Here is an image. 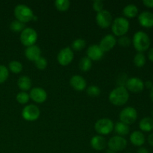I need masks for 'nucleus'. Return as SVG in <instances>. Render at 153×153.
Segmentation results:
<instances>
[{
  "label": "nucleus",
  "instance_id": "nucleus-1",
  "mask_svg": "<svg viewBox=\"0 0 153 153\" xmlns=\"http://www.w3.org/2000/svg\"><path fill=\"white\" fill-rule=\"evenodd\" d=\"M108 100L114 105H124L129 100V92L125 87H117L111 91Z\"/></svg>",
  "mask_w": 153,
  "mask_h": 153
},
{
  "label": "nucleus",
  "instance_id": "nucleus-2",
  "mask_svg": "<svg viewBox=\"0 0 153 153\" xmlns=\"http://www.w3.org/2000/svg\"><path fill=\"white\" fill-rule=\"evenodd\" d=\"M134 48L137 52H144L150 47L151 40L149 35L146 32L138 31L134 33L132 40Z\"/></svg>",
  "mask_w": 153,
  "mask_h": 153
},
{
  "label": "nucleus",
  "instance_id": "nucleus-3",
  "mask_svg": "<svg viewBox=\"0 0 153 153\" xmlns=\"http://www.w3.org/2000/svg\"><path fill=\"white\" fill-rule=\"evenodd\" d=\"M129 21L124 16L115 18L111 24V30L114 35L119 37L126 35L129 30Z\"/></svg>",
  "mask_w": 153,
  "mask_h": 153
},
{
  "label": "nucleus",
  "instance_id": "nucleus-4",
  "mask_svg": "<svg viewBox=\"0 0 153 153\" xmlns=\"http://www.w3.org/2000/svg\"><path fill=\"white\" fill-rule=\"evenodd\" d=\"M13 13L16 19L23 22L24 24L33 20L34 16L33 10L26 4H17L15 7Z\"/></svg>",
  "mask_w": 153,
  "mask_h": 153
},
{
  "label": "nucleus",
  "instance_id": "nucleus-5",
  "mask_svg": "<svg viewBox=\"0 0 153 153\" xmlns=\"http://www.w3.org/2000/svg\"><path fill=\"white\" fill-rule=\"evenodd\" d=\"M114 124L109 118H101L96 122L94 129L99 135H107L114 130Z\"/></svg>",
  "mask_w": 153,
  "mask_h": 153
},
{
  "label": "nucleus",
  "instance_id": "nucleus-6",
  "mask_svg": "<svg viewBox=\"0 0 153 153\" xmlns=\"http://www.w3.org/2000/svg\"><path fill=\"white\" fill-rule=\"evenodd\" d=\"M20 42L23 46L28 47V46L35 45V43L37 40V33L34 28H25L22 32L20 33Z\"/></svg>",
  "mask_w": 153,
  "mask_h": 153
},
{
  "label": "nucleus",
  "instance_id": "nucleus-7",
  "mask_svg": "<svg viewBox=\"0 0 153 153\" xmlns=\"http://www.w3.org/2000/svg\"><path fill=\"white\" fill-rule=\"evenodd\" d=\"M120 122L127 125H131L137 119V111L134 108L128 106L123 109L119 114Z\"/></svg>",
  "mask_w": 153,
  "mask_h": 153
},
{
  "label": "nucleus",
  "instance_id": "nucleus-8",
  "mask_svg": "<svg viewBox=\"0 0 153 153\" xmlns=\"http://www.w3.org/2000/svg\"><path fill=\"white\" fill-rule=\"evenodd\" d=\"M40 116V110L37 105L34 104H30L25 106L22 111V118L28 122L37 120Z\"/></svg>",
  "mask_w": 153,
  "mask_h": 153
},
{
  "label": "nucleus",
  "instance_id": "nucleus-9",
  "mask_svg": "<svg viewBox=\"0 0 153 153\" xmlns=\"http://www.w3.org/2000/svg\"><path fill=\"white\" fill-rule=\"evenodd\" d=\"M108 147L109 149L115 152H120L127 146V140L124 137L116 135L111 137L108 141Z\"/></svg>",
  "mask_w": 153,
  "mask_h": 153
},
{
  "label": "nucleus",
  "instance_id": "nucleus-10",
  "mask_svg": "<svg viewBox=\"0 0 153 153\" xmlns=\"http://www.w3.org/2000/svg\"><path fill=\"white\" fill-rule=\"evenodd\" d=\"M125 88H126L128 92L134 93H140L144 89V82L142 79L137 77H131L128 78L126 84Z\"/></svg>",
  "mask_w": 153,
  "mask_h": 153
},
{
  "label": "nucleus",
  "instance_id": "nucleus-11",
  "mask_svg": "<svg viewBox=\"0 0 153 153\" xmlns=\"http://www.w3.org/2000/svg\"><path fill=\"white\" fill-rule=\"evenodd\" d=\"M74 58V53L70 47H65L58 52L57 60L61 66H67L73 61Z\"/></svg>",
  "mask_w": 153,
  "mask_h": 153
},
{
  "label": "nucleus",
  "instance_id": "nucleus-12",
  "mask_svg": "<svg viewBox=\"0 0 153 153\" xmlns=\"http://www.w3.org/2000/svg\"><path fill=\"white\" fill-rule=\"evenodd\" d=\"M96 21L98 26L102 28H106L111 25L113 19L111 14L108 10H103L97 13L96 16Z\"/></svg>",
  "mask_w": 153,
  "mask_h": 153
},
{
  "label": "nucleus",
  "instance_id": "nucleus-13",
  "mask_svg": "<svg viewBox=\"0 0 153 153\" xmlns=\"http://www.w3.org/2000/svg\"><path fill=\"white\" fill-rule=\"evenodd\" d=\"M29 97L34 102L41 104L47 100V93L43 88L36 87L30 90Z\"/></svg>",
  "mask_w": 153,
  "mask_h": 153
},
{
  "label": "nucleus",
  "instance_id": "nucleus-14",
  "mask_svg": "<svg viewBox=\"0 0 153 153\" xmlns=\"http://www.w3.org/2000/svg\"><path fill=\"white\" fill-rule=\"evenodd\" d=\"M117 44V38L114 34H107L102 38L100 42V47L103 52H107L114 48Z\"/></svg>",
  "mask_w": 153,
  "mask_h": 153
},
{
  "label": "nucleus",
  "instance_id": "nucleus-15",
  "mask_svg": "<svg viewBox=\"0 0 153 153\" xmlns=\"http://www.w3.org/2000/svg\"><path fill=\"white\" fill-rule=\"evenodd\" d=\"M87 57L89 58L91 61H100L104 56V52L102 50L100 46L97 44H93L87 49Z\"/></svg>",
  "mask_w": 153,
  "mask_h": 153
},
{
  "label": "nucleus",
  "instance_id": "nucleus-16",
  "mask_svg": "<svg viewBox=\"0 0 153 153\" xmlns=\"http://www.w3.org/2000/svg\"><path fill=\"white\" fill-rule=\"evenodd\" d=\"M70 85L75 91H83L87 88V82L83 76L74 75L70 79Z\"/></svg>",
  "mask_w": 153,
  "mask_h": 153
},
{
  "label": "nucleus",
  "instance_id": "nucleus-17",
  "mask_svg": "<svg viewBox=\"0 0 153 153\" xmlns=\"http://www.w3.org/2000/svg\"><path fill=\"white\" fill-rule=\"evenodd\" d=\"M138 22L142 27L146 28H150L153 27V13L150 11L141 12L138 15Z\"/></svg>",
  "mask_w": 153,
  "mask_h": 153
},
{
  "label": "nucleus",
  "instance_id": "nucleus-18",
  "mask_svg": "<svg viewBox=\"0 0 153 153\" xmlns=\"http://www.w3.org/2000/svg\"><path fill=\"white\" fill-rule=\"evenodd\" d=\"M25 55L28 61L34 62L40 57H41V49L36 44L28 46L25 49Z\"/></svg>",
  "mask_w": 153,
  "mask_h": 153
},
{
  "label": "nucleus",
  "instance_id": "nucleus-19",
  "mask_svg": "<svg viewBox=\"0 0 153 153\" xmlns=\"http://www.w3.org/2000/svg\"><path fill=\"white\" fill-rule=\"evenodd\" d=\"M91 147L97 151L104 150L108 146V141L103 136L95 135L91 140Z\"/></svg>",
  "mask_w": 153,
  "mask_h": 153
},
{
  "label": "nucleus",
  "instance_id": "nucleus-20",
  "mask_svg": "<svg viewBox=\"0 0 153 153\" xmlns=\"http://www.w3.org/2000/svg\"><path fill=\"white\" fill-rule=\"evenodd\" d=\"M130 141L134 146L141 147L146 142V137L141 131H134L130 134Z\"/></svg>",
  "mask_w": 153,
  "mask_h": 153
},
{
  "label": "nucleus",
  "instance_id": "nucleus-21",
  "mask_svg": "<svg viewBox=\"0 0 153 153\" xmlns=\"http://www.w3.org/2000/svg\"><path fill=\"white\" fill-rule=\"evenodd\" d=\"M138 8L134 4H128L123 9V14L124 17L128 19H133L138 14Z\"/></svg>",
  "mask_w": 153,
  "mask_h": 153
},
{
  "label": "nucleus",
  "instance_id": "nucleus-22",
  "mask_svg": "<svg viewBox=\"0 0 153 153\" xmlns=\"http://www.w3.org/2000/svg\"><path fill=\"white\" fill-rule=\"evenodd\" d=\"M139 128L142 132H150L153 131V119L151 117H146L140 120Z\"/></svg>",
  "mask_w": 153,
  "mask_h": 153
},
{
  "label": "nucleus",
  "instance_id": "nucleus-23",
  "mask_svg": "<svg viewBox=\"0 0 153 153\" xmlns=\"http://www.w3.org/2000/svg\"><path fill=\"white\" fill-rule=\"evenodd\" d=\"M18 88L22 91L26 92V91L31 90L32 86V82L30 77L27 76H22L19 78L17 81Z\"/></svg>",
  "mask_w": 153,
  "mask_h": 153
},
{
  "label": "nucleus",
  "instance_id": "nucleus-24",
  "mask_svg": "<svg viewBox=\"0 0 153 153\" xmlns=\"http://www.w3.org/2000/svg\"><path fill=\"white\" fill-rule=\"evenodd\" d=\"M114 129L115 132L117 134V135L121 136V137H124V136L129 134L130 127L127 124L120 121V122L116 123L114 124Z\"/></svg>",
  "mask_w": 153,
  "mask_h": 153
},
{
  "label": "nucleus",
  "instance_id": "nucleus-25",
  "mask_svg": "<svg viewBox=\"0 0 153 153\" xmlns=\"http://www.w3.org/2000/svg\"><path fill=\"white\" fill-rule=\"evenodd\" d=\"M79 67L81 71L82 72H88L92 67V61L88 58L87 56L83 57L80 59L79 63Z\"/></svg>",
  "mask_w": 153,
  "mask_h": 153
},
{
  "label": "nucleus",
  "instance_id": "nucleus-26",
  "mask_svg": "<svg viewBox=\"0 0 153 153\" xmlns=\"http://www.w3.org/2000/svg\"><path fill=\"white\" fill-rule=\"evenodd\" d=\"M134 64L138 68H141L146 64V58L143 52H137L133 58Z\"/></svg>",
  "mask_w": 153,
  "mask_h": 153
},
{
  "label": "nucleus",
  "instance_id": "nucleus-27",
  "mask_svg": "<svg viewBox=\"0 0 153 153\" xmlns=\"http://www.w3.org/2000/svg\"><path fill=\"white\" fill-rule=\"evenodd\" d=\"M55 7L58 11L65 12L70 8V1L69 0H56L55 1Z\"/></svg>",
  "mask_w": 153,
  "mask_h": 153
},
{
  "label": "nucleus",
  "instance_id": "nucleus-28",
  "mask_svg": "<svg viewBox=\"0 0 153 153\" xmlns=\"http://www.w3.org/2000/svg\"><path fill=\"white\" fill-rule=\"evenodd\" d=\"M25 28V25L23 22H20V21L17 20V19H14L12 21L10 24V29L13 32L19 33L22 32L24 29Z\"/></svg>",
  "mask_w": 153,
  "mask_h": 153
},
{
  "label": "nucleus",
  "instance_id": "nucleus-29",
  "mask_svg": "<svg viewBox=\"0 0 153 153\" xmlns=\"http://www.w3.org/2000/svg\"><path fill=\"white\" fill-rule=\"evenodd\" d=\"M23 66L19 61H12L8 64V70L14 74H18L22 72Z\"/></svg>",
  "mask_w": 153,
  "mask_h": 153
},
{
  "label": "nucleus",
  "instance_id": "nucleus-30",
  "mask_svg": "<svg viewBox=\"0 0 153 153\" xmlns=\"http://www.w3.org/2000/svg\"><path fill=\"white\" fill-rule=\"evenodd\" d=\"M86 47V41L82 38H78L72 43V49L75 51H81Z\"/></svg>",
  "mask_w": 153,
  "mask_h": 153
},
{
  "label": "nucleus",
  "instance_id": "nucleus-31",
  "mask_svg": "<svg viewBox=\"0 0 153 153\" xmlns=\"http://www.w3.org/2000/svg\"><path fill=\"white\" fill-rule=\"evenodd\" d=\"M16 100L19 104L21 105H25L28 103L29 101L30 97L29 94L27 92H24V91H21V92L18 93L16 96Z\"/></svg>",
  "mask_w": 153,
  "mask_h": 153
},
{
  "label": "nucleus",
  "instance_id": "nucleus-32",
  "mask_svg": "<svg viewBox=\"0 0 153 153\" xmlns=\"http://www.w3.org/2000/svg\"><path fill=\"white\" fill-rule=\"evenodd\" d=\"M86 93L89 97H97L101 94V90L98 86L96 85H91L86 88Z\"/></svg>",
  "mask_w": 153,
  "mask_h": 153
},
{
  "label": "nucleus",
  "instance_id": "nucleus-33",
  "mask_svg": "<svg viewBox=\"0 0 153 153\" xmlns=\"http://www.w3.org/2000/svg\"><path fill=\"white\" fill-rule=\"evenodd\" d=\"M117 43L120 45V46L124 48H127L131 45V40L130 39V37H128V36H122V37H120L118 38V40H117Z\"/></svg>",
  "mask_w": 153,
  "mask_h": 153
},
{
  "label": "nucleus",
  "instance_id": "nucleus-34",
  "mask_svg": "<svg viewBox=\"0 0 153 153\" xmlns=\"http://www.w3.org/2000/svg\"><path fill=\"white\" fill-rule=\"evenodd\" d=\"M9 76V70L4 65H0V84L6 82Z\"/></svg>",
  "mask_w": 153,
  "mask_h": 153
},
{
  "label": "nucleus",
  "instance_id": "nucleus-35",
  "mask_svg": "<svg viewBox=\"0 0 153 153\" xmlns=\"http://www.w3.org/2000/svg\"><path fill=\"white\" fill-rule=\"evenodd\" d=\"M34 64H35V67H37L38 70H43L47 67L48 62L47 60L44 58V57H40L37 61H34Z\"/></svg>",
  "mask_w": 153,
  "mask_h": 153
},
{
  "label": "nucleus",
  "instance_id": "nucleus-36",
  "mask_svg": "<svg viewBox=\"0 0 153 153\" xmlns=\"http://www.w3.org/2000/svg\"><path fill=\"white\" fill-rule=\"evenodd\" d=\"M128 79V76H127L126 73H120L117 76V87H125Z\"/></svg>",
  "mask_w": 153,
  "mask_h": 153
},
{
  "label": "nucleus",
  "instance_id": "nucleus-37",
  "mask_svg": "<svg viewBox=\"0 0 153 153\" xmlns=\"http://www.w3.org/2000/svg\"><path fill=\"white\" fill-rule=\"evenodd\" d=\"M93 9L95 10L97 13L103 10V7H104V3L102 0H96V1H93Z\"/></svg>",
  "mask_w": 153,
  "mask_h": 153
},
{
  "label": "nucleus",
  "instance_id": "nucleus-38",
  "mask_svg": "<svg viewBox=\"0 0 153 153\" xmlns=\"http://www.w3.org/2000/svg\"><path fill=\"white\" fill-rule=\"evenodd\" d=\"M142 3L148 8H153V0H143Z\"/></svg>",
  "mask_w": 153,
  "mask_h": 153
},
{
  "label": "nucleus",
  "instance_id": "nucleus-39",
  "mask_svg": "<svg viewBox=\"0 0 153 153\" xmlns=\"http://www.w3.org/2000/svg\"><path fill=\"white\" fill-rule=\"evenodd\" d=\"M153 87V83L151 81H146L144 82V88H146V89L151 90Z\"/></svg>",
  "mask_w": 153,
  "mask_h": 153
},
{
  "label": "nucleus",
  "instance_id": "nucleus-40",
  "mask_svg": "<svg viewBox=\"0 0 153 153\" xmlns=\"http://www.w3.org/2000/svg\"><path fill=\"white\" fill-rule=\"evenodd\" d=\"M137 153H149V152L146 147L141 146V147H139V149H137Z\"/></svg>",
  "mask_w": 153,
  "mask_h": 153
},
{
  "label": "nucleus",
  "instance_id": "nucleus-41",
  "mask_svg": "<svg viewBox=\"0 0 153 153\" xmlns=\"http://www.w3.org/2000/svg\"><path fill=\"white\" fill-rule=\"evenodd\" d=\"M147 56H148V58H149V61L153 62V47L151 48V49L149 50Z\"/></svg>",
  "mask_w": 153,
  "mask_h": 153
},
{
  "label": "nucleus",
  "instance_id": "nucleus-42",
  "mask_svg": "<svg viewBox=\"0 0 153 153\" xmlns=\"http://www.w3.org/2000/svg\"><path fill=\"white\" fill-rule=\"evenodd\" d=\"M147 141L148 143L151 146H153V133H151L150 134H149V136L147 137Z\"/></svg>",
  "mask_w": 153,
  "mask_h": 153
},
{
  "label": "nucleus",
  "instance_id": "nucleus-43",
  "mask_svg": "<svg viewBox=\"0 0 153 153\" xmlns=\"http://www.w3.org/2000/svg\"><path fill=\"white\" fill-rule=\"evenodd\" d=\"M149 97H150L151 100L153 102V87L152 88V89L150 90V93H149Z\"/></svg>",
  "mask_w": 153,
  "mask_h": 153
},
{
  "label": "nucleus",
  "instance_id": "nucleus-44",
  "mask_svg": "<svg viewBox=\"0 0 153 153\" xmlns=\"http://www.w3.org/2000/svg\"><path fill=\"white\" fill-rule=\"evenodd\" d=\"M105 153H117L115 152H114V151L111 150V149H107V150H105Z\"/></svg>",
  "mask_w": 153,
  "mask_h": 153
},
{
  "label": "nucleus",
  "instance_id": "nucleus-45",
  "mask_svg": "<svg viewBox=\"0 0 153 153\" xmlns=\"http://www.w3.org/2000/svg\"><path fill=\"white\" fill-rule=\"evenodd\" d=\"M151 115H152V117H152L153 119V110L152 111H151Z\"/></svg>",
  "mask_w": 153,
  "mask_h": 153
},
{
  "label": "nucleus",
  "instance_id": "nucleus-46",
  "mask_svg": "<svg viewBox=\"0 0 153 153\" xmlns=\"http://www.w3.org/2000/svg\"><path fill=\"white\" fill-rule=\"evenodd\" d=\"M128 153H131V152H128Z\"/></svg>",
  "mask_w": 153,
  "mask_h": 153
}]
</instances>
